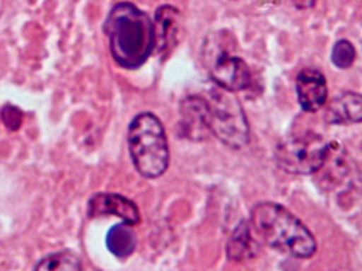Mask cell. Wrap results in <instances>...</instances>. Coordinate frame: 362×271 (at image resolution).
Masks as SVG:
<instances>
[{"mask_svg": "<svg viewBox=\"0 0 362 271\" xmlns=\"http://www.w3.org/2000/svg\"><path fill=\"white\" fill-rule=\"evenodd\" d=\"M104 32L115 62L125 69L141 67L155 49L153 21L129 2L117 4L108 13Z\"/></svg>", "mask_w": 362, "mask_h": 271, "instance_id": "cell-1", "label": "cell"}, {"mask_svg": "<svg viewBox=\"0 0 362 271\" xmlns=\"http://www.w3.org/2000/svg\"><path fill=\"white\" fill-rule=\"evenodd\" d=\"M251 225L272 248L298 259H310L317 251L314 234L284 207L261 202L251 211Z\"/></svg>", "mask_w": 362, "mask_h": 271, "instance_id": "cell-2", "label": "cell"}, {"mask_svg": "<svg viewBox=\"0 0 362 271\" xmlns=\"http://www.w3.org/2000/svg\"><path fill=\"white\" fill-rule=\"evenodd\" d=\"M129 146L134 166L146 178H157L167 171L169 145L163 123L155 115L135 117L129 129Z\"/></svg>", "mask_w": 362, "mask_h": 271, "instance_id": "cell-3", "label": "cell"}, {"mask_svg": "<svg viewBox=\"0 0 362 271\" xmlns=\"http://www.w3.org/2000/svg\"><path fill=\"white\" fill-rule=\"evenodd\" d=\"M235 38L227 31H214L206 36L202 45V62L211 80L231 93L244 91L251 84L246 62L235 54Z\"/></svg>", "mask_w": 362, "mask_h": 271, "instance_id": "cell-4", "label": "cell"}, {"mask_svg": "<svg viewBox=\"0 0 362 271\" xmlns=\"http://www.w3.org/2000/svg\"><path fill=\"white\" fill-rule=\"evenodd\" d=\"M209 103V129L219 141L238 149L249 142V125L238 100L231 91H214Z\"/></svg>", "mask_w": 362, "mask_h": 271, "instance_id": "cell-5", "label": "cell"}, {"mask_svg": "<svg viewBox=\"0 0 362 271\" xmlns=\"http://www.w3.org/2000/svg\"><path fill=\"white\" fill-rule=\"evenodd\" d=\"M329 143L313 132L296 134L279 143L276 160L285 172L295 175H310L323 166Z\"/></svg>", "mask_w": 362, "mask_h": 271, "instance_id": "cell-6", "label": "cell"}, {"mask_svg": "<svg viewBox=\"0 0 362 271\" xmlns=\"http://www.w3.org/2000/svg\"><path fill=\"white\" fill-rule=\"evenodd\" d=\"M155 49L158 55L165 59L177 46L183 29L182 14L176 6L165 4L159 6L155 12Z\"/></svg>", "mask_w": 362, "mask_h": 271, "instance_id": "cell-7", "label": "cell"}, {"mask_svg": "<svg viewBox=\"0 0 362 271\" xmlns=\"http://www.w3.org/2000/svg\"><path fill=\"white\" fill-rule=\"evenodd\" d=\"M87 213L90 219L114 215L120 217L123 223L129 225H137L140 223L138 207L131 200L119 194H95L89 200Z\"/></svg>", "mask_w": 362, "mask_h": 271, "instance_id": "cell-8", "label": "cell"}, {"mask_svg": "<svg viewBox=\"0 0 362 271\" xmlns=\"http://www.w3.org/2000/svg\"><path fill=\"white\" fill-rule=\"evenodd\" d=\"M208 100L197 96L185 98L180 105L183 135L191 140L202 141L210 133Z\"/></svg>", "mask_w": 362, "mask_h": 271, "instance_id": "cell-9", "label": "cell"}, {"mask_svg": "<svg viewBox=\"0 0 362 271\" xmlns=\"http://www.w3.org/2000/svg\"><path fill=\"white\" fill-rule=\"evenodd\" d=\"M296 91L302 110L308 113L320 110L327 102L329 93L325 76L316 69H304L298 74Z\"/></svg>", "mask_w": 362, "mask_h": 271, "instance_id": "cell-10", "label": "cell"}, {"mask_svg": "<svg viewBox=\"0 0 362 271\" xmlns=\"http://www.w3.org/2000/svg\"><path fill=\"white\" fill-rule=\"evenodd\" d=\"M325 121L329 125H344L362 122V96L346 93L335 98L327 106Z\"/></svg>", "mask_w": 362, "mask_h": 271, "instance_id": "cell-11", "label": "cell"}, {"mask_svg": "<svg viewBox=\"0 0 362 271\" xmlns=\"http://www.w3.org/2000/svg\"><path fill=\"white\" fill-rule=\"evenodd\" d=\"M249 229L247 223L242 221L232 233L227 245V255L231 261H248L259 255V244Z\"/></svg>", "mask_w": 362, "mask_h": 271, "instance_id": "cell-12", "label": "cell"}, {"mask_svg": "<svg viewBox=\"0 0 362 271\" xmlns=\"http://www.w3.org/2000/svg\"><path fill=\"white\" fill-rule=\"evenodd\" d=\"M129 224H118L108 231L106 245L112 255L118 258L129 257L135 250L137 238Z\"/></svg>", "mask_w": 362, "mask_h": 271, "instance_id": "cell-13", "label": "cell"}, {"mask_svg": "<svg viewBox=\"0 0 362 271\" xmlns=\"http://www.w3.org/2000/svg\"><path fill=\"white\" fill-rule=\"evenodd\" d=\"M37 271L82 270V262L78 255L69 250L52 253L38 262L34 267Z\"/></svg>", "mask_w": 362, "mask_h": 271, "instance_id": "cell-14", "label": "cell"}, {"mask_svg": "<svg viewBox=\"0 0 362 271\" xmlns=\"http://www.w3.org/2000/svg\"><path fill=\"white\" fill-rule=\"evenodd\" d=\"M356 51L352 42L346 40H340L334 45L332 51V62L336 67L346 69L354 63Z\"/></svg>", "mask_w": 362, "mask_h": 271, "instance_id": "cell-15", "label": "cell"}, {"mask_svg": "<svg viewBox=\"0 0 362 271\" xmlns=\"http://www.w3.org/2000/svg\"><path fill=\"white\" fill-rule=\"evenodd\" d=\"M23 117L21 110L10 104L4 106L0 112V118H1L2 122L6 125V129L13 132L18 131L19 127L23 125Z\"/></svg>", "mask_w": 362, "mask_h": 271, "instance_id": "cell-16", "label": "cell"}, {"mask_svg": "<svg viewBox=\"0 0 362 271\" xmlns=\"http://www.w3.org/2000/svg\"><path fill=\"white\" fill-rule=\"evenodd\" d=\"M298 10H308L314 6L316 0H289Z\"/></svg>", "mask_w": 362, "mask_h": 271, "instance_id": "cell-17", "label": "cell"}]
</instances>
